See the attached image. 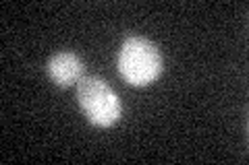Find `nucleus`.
Instances as JSON below:
<instances>
[{"instance_id":"7ed1b4c3","label":"nucleus","mask_w":249,"mask_h":165,"mask_svg":"<svg viewBox=\"0 0 249 165\" xmlns=\"http://www.w3.org/2000/svg\"><path fill=\"white\" fill-rule=\"evenodd\" d=\"M48 76L60 87H71L83 78V62L73 52H58L48 60Z\"/></svg>"},{"instance_id":"f257e3e1","label":"nucleus","mask_w":249,"mask_h":165,"mask_svg":"<svg viewBox=\"0 0 249 165\" xmlns=\"http://www.w3.org/2000/svg\"><path fill=\"white\" fill-rule=\"evenodd\" d=\"M119 73L133 87H145L162 73V54L145 37H127L119 52Z\"/></svg>"},{"instance_id":"f03ea898","label":"nucleus","mask_w":249,"mask_h":165,"mask_svg":"<svg viewBox=\"0 0 249 165\" xmlns=\"http://www.w3.org/2000/svg\"><path fill=\"white\" fill-rule=\"evenodd\" d=\"M77 99L88 120L96 126L106 128L121 120L123 104L104 78L83 76L77 83Z\"/></svg>"}]
</instances>
